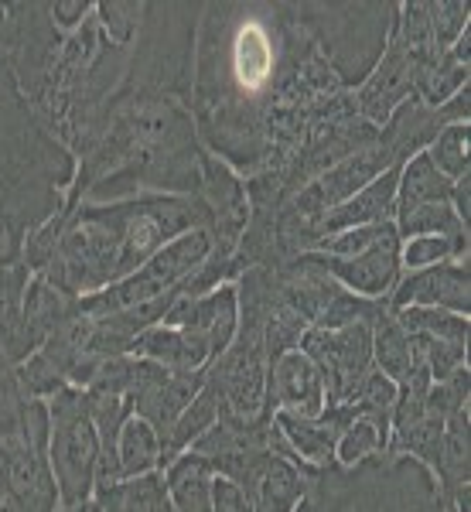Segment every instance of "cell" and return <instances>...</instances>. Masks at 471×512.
<instances>
[{
    "instance_id": "6da1fadb",
    "label": "cell",
    "mask_w": 471,
    "mask_h": 512,
    "mask_svg": "<svg viewBox=\"0 0 471 512\" xmlns=\"http://www.w3.org/2000/svg\"><path fill=\"white\" fill-rule=\"evenodd\" d=\"M349 89L325 62L294 4L202 7L195 31L192 120L202 147L239 178L291 161L311 123Z\"/></svg>"
},
{
    "instance_id": "7a4b0ae2",
    "label": "cell",
    "mask_w": 471,
    "mask_h": 512,
    "mask_svg": "<svg viewBox=\"0 0 471 512\" xmlns=\"http://www.w3.org/2000/svg\"><path fill=\"white\" fill-rule=\"evenodd\" d=\"M205 154L192 99L123 79L93 147L76 161V181L65 202L106 205L137 195H198Z\"/></svg>"
},
{
    "instance_id": "3957f363",
    "label": "cell",
    "mask_w": 471,
    "mask_h": 512,
    "mask_svg": "<svg viewBox=\"0 0 471 512\" xmlns=\"http://www.w3.org/2000/svg\"><path fill=\"white\" fill-rule=\"evenodd\" d=\"M76 181L72 151L48 134L0 59V328L21 321L31 284L24 246L65 209Z\"/></svg>"
},
{
    "instance_id": "277c9868",
    "label": "cell",
    "mask_w": 471,
    "mask_h": 512,
    "mask_svg": "<svg viewBox=\"0 0 471 512\" xmlns=\"http://www.w3.org/2000/svg\"><path fill=\"white\" fill-rule=\"evenodd\" d=\"M297 512H451L431 472L407 454H376L311 478Z\"/></svg>"
},
{
    "instance_id": "5b68a950",
    "label": "cell",
    "mask_w": 471,
    "mask_h": 512,
    "mask_svg": "<svg viewBox=\"0 0 471 512\" xmlns=\"http://www.w3.org/2000/svg\"><path fill=\"white\" fill-rule=\"evenodd\" d=\"M297 18L308 28L314 45L321 48L325 62L342 82V89H359L376 69L386 41H390L396 4H294Z\"/></svg>"
},
{
    "instance_id": "8992f818",
    "label": "cell",
    "mask_w": 471,
    "mask_h": 512,
    "mask_svg": "<svg viewBox=\"0 0 471 512\" xmlns=\"http://www.w3.org/2000/svg\"><path fill=\"white\" fill-rule=\"evenodd\" d=\"M48 403V465L59 489V512L82 509L96 495L99 468V434L89 417L86 393L65 386Z\"/></svg>"
},
{
    "instance_id": "52a82bcc",
    "label": "cell",
    "mask_w": 471,
    "mask_h": 512,
    "mask_svg": "<svg viewBox=\"0 0 471 512\" xmlns=\"http://www.w3.org/2000/svg\"><path fill=\"white\" fill-rule=\"evenodd\" d=\"M212 253V239L205 229H192V233L171 239L161 253H154L151 260L140 270H134L130 277L110 284L106 291L79 297V308L93 318L113 315L123 308H137L147 301H161V297H178L181 287L188 284V277L209 260Z\"/></svg>"
},
{
    "instance_id": "ba28073f",
    "label": "cell",
    "mask_w": 471,
    "mask_h": 512,
    "mask_svg": "<svg viewBox=\"0 0 471 512\" xmlns=\"http://www.w3.org/2000/svg\"><path fill=\"white\" fill-rule=\"evenodd\" d=\"M219 475L233 478V482L243 489L246 506L250 512H297V506L308 495L311 478L318 472H308V468L297 461V454L287 448L284 434L280 441H274L270 448H256L246 451L239 458L219 461L212 465Z\"/></svg>"
},
{
    "instance_id": "9c48e42d",
    "label": "cell",
    "mask_w": 471,
    "mask_h": 512,
    "mask_svg": "<svg viewBox=\"0 0 471 512\" xmlns=\"http://www.w3.org/2000/svg\"><path fill=\"white\" fill-rule=\"evenodd\" d=\"M297 349L308 355L325 379L328 407H342L352 414L355 393L376 369L373 321H355L345 328H308Z\"/></svg>"
},
{
    "instance_id": "30bf717a",
    "label": "cell",
    "mask_w": 471,
    "mask_h": 512,
    "mask_svg": "<svg viewBox=\"0 0 471 512\" xmlns=\"http://www.w3.org/2000/svg\"><path fill=\"white\" fill-rule=\"evenodd\" d=\"M400 164H407V161L396 158L393 147L386 144L383 134H379L376 144L362 147V151L349 154L345 161H338L335 168H328L325 175H318L308 188H301V192H297L291 202L280 205V209L311 229L314 219H321L328 209L342 205L345 198H352L355 192H362L369 181H376L379 175H386L390 168H400Z\"/></svg>"
},
{
    "instance_id": "8fae6325",
    "label": "cell",
    "mask_w": 471,
    "mask_h": 512,
    "mask_svg": "<svg viewBox=\"0 0 471 512\" xmlns=\"http://www.w3.org/2000/svg\"><path fill=\"white\" fill-rule=\"evenodd\" d=\"M400 233H386L376 246L355 256H321L311 253L325 267V274L335 280L342 291L369 297V301H390L396 280L403 277L400 270Z\"/></svg>"
},
{
    "instance_id": "7c38bea8",
    "label": "cell",
    "mask_w": 471,
    "mask_h": 512,
    "mask_svg": "<svg viewBox=\"0 0 471 512\" xmlns=\"http://www.w3.org/2000/svg\"><path fill=\"white\" fill-rule=\"evenodd\" d=\"M390 308H437L451 315H471V267L465 260H444L437 267L413 270L396 280Z\"/></svg>"
},
{
    "instance_id": "4fadbf2b",
    "label": "cell",
    "mask_w": 471,
    "mask_h": 512,
    "mask_svg": "<svg viewBox=\"0 0 471 512\" xmlns=\"http://www.w3.org/2000/svg\"><path fill=\"white\" fill-rule=\"evenodd\" d=\"M328 407L325 379H321L318 366L301 349L284 352L270 366L267 379V414H291L301 420L321 417Z\"/></svg>"
},
{
    "instance_id": "5bb4252c",
    "label": "cell",
    "mask_w": 471,
    "mask_h": 512,
    "mask_svg": "<svg viewBox=\"0 0 471 512\" xmlns=\"http://www.w3.org/2000/svg\"><path fill=\"white\" fill-rule=\"evenodd\" d=\"M410 96H413V62L407 59V52H403L400 41L390 31V41H386L376 69L369 72V79L359 89H352L355 113L373 123V127H383L396 106Z\"/></svg>"
},
{
    "instance_id": "9a60e30c",
    "label": "cell",
    "mask_w": 471,
    "mask_h": 512,
    "mask_svg": "<svg viewBox=\"0 0 471 512\" xmlns=\"http://www.w3.org/2000/svg\"><path fill=\"white\" fill-rule=\"evenodd\" d=\"M164 325H178V328H192L212 345L216 359L229 349V342L236 338L239 328V297L236 284H222L209 294L198 297H178L168 308V315L161 318Z\"/></svg>"
},
{
    "instance_id": "2e32d148",
    "label": "cell",
    "mask_w": 471,
    "mask_h": 512,
    "mask_svg": "<svg viewBox=\"0 0 471 512\" xmlns=\"http://www.w3.org/2000/svg\"><path fill=\"white\" fill-rule=\"evenodd\" d=\"M403 168V164H400ZM400 168H390L386 175H379L376 181H369L362 192H355L352 198H345L342 205L328 209L321 219L311 222V236L314 246L325 236L345 233V229H359V226H379V222H393L396 216V185H400Z\"/></svg>"
},
{
    "instance_id": "e0dca14e",
    "label": "cell",
    "mask_w": 471,
    "mask_h": 512,
    "mask_svg": "<svg viewBox=\"0 0 471 512\" xmlns=\"http://www.w3.org/2000/svg\"><path fill=\"white\" fill-rule=\"evenodd\" d=\"M352 414L342 407H325V414L314 417V420H301L291 414H274L277 431L284 434L287 448L297 454L308 472H332L335 465V448H338V437H342L345 427L352 424Z\"/></svg>"
},
{
    "instance_id": "ac0fdd59",
    "label": "cell",
    "mask_w": 471,
    "mask_h": 512,
    "mask_svg": "<svg viewBox=\"0 0 471 512\" xmlns=\"http://www.w3.org/2000/svg\"><path fill=\"white\" fill-rule=\"evenodd\" d=\"M212 478L216 468L195 451H185L164 468V485L175 512H212Z\"/></svg>"
},
{
    "instance_id": "d6986e66",
    "label": "cell",
    "mask_w": 471,
    "mask_h": 512,
    "mask_svg": "<svg viewBox=\"0 0 471 512\" xmlns=\"http://www.w3.org/2000/svg\"><path fill=\"white\" fill-rule=\"evenodd\" d=\"M93 502L103 512H175L168 499V485H164V472L123 478L110 489H99Z\"/></svg>"
},
{
    "instance_id": "ffe728a7",
    "label": "cell",
    "mask_w": 471,
    "mask_h": 512,
    "mask_svg": "<svg viewBox=\"0 0 471 512\" xmlns=\"http://www.w3.org/2000/svg\"><path fill=\"white\" fill-rule=\"evenodd\" d=\"M373 362L386 379H393L396 386H403L413 373V349H410V335L403 332V325L396 321L390 301L379 311V318L373 321Z\"/></svg>"
},
{
    "instance_id": "44dd1931",
    "label": "cell",
    "mask_w": 471,
    "mask_h": 512,
    "mask_svg": "<svg viewBox=\"0 0 471 512\" xmlns=\"http://www.w3.org/2000/svg\"><path fill=\"white\" fill-rule=\"evenodd\" d=\"M454 181L444 178L427 158V151L413 154V158L400 168V185H396V212L417 209V205L431 202H451Z\"/></svg>"
},
{
    "instance_id": "7402d4cb",
    "label": "cell",
    "mask_w": 471,
    "mask_h": 512,
    "mask_svg": "<svg viewBox=\"0 0 471 512\" xmlns=\"http://www.w3.org/2000/svg\"><path fill=\"white\" fill-rule=\"evenodd\" d=\"M117 461H120V482L123 478L161 472V437L137 414L123 424V431L117 437Z\"/></svg>"
},
{
    "instance_id": "603a6c76",
    "label": "cell",
    "mask_w": 471,
    "mask_h": 512,
    "mask_svg": "<svg viewBox=\"0 0 471 512\" xmlns=\"http://www.w3.org/2000/svg\"><path fill=\"white\" fill-rule=\"evenodd\" d=\"M393 226L400 239L410 236H444L454 239L458 246H468V226L458 219V212L451 209V202H431V205H417V209L396 212Z\"/></svg>"
},
{
    "instance_id": "cb8c5ba5",
    "label": "cell",
    "mask_w": 471,
    "mask_h": 512,
    "mask_svg": "<svg viewBox=\"0 0 471 512\" xmlns=\"http://www.w3.org/2000/svg\"><path fill=\"white\" fill-rule=\"evenodd\" d=\"M427 158H431L434 168L451 181L468 175L471 171V123H448V127H441V134L427 147Z\"/></svg>"
},
{
    "instance_id": "d4e9b609",
    "label": "cell",
    "mask_w": 471,
    "mask_h": 512,
    "mask_svg": "<svg viewBox=\"0 0 471 512\" xmlns=\"http://www.w3.org/2000/svg\"><path fill=\"white\" fill-rule=\"evenodd\" d=\"M396 321H400L407 332H420L441 338V342H454V345H468V318L465 315H451V311H437V308H400L393 311Z\"/></svg>"
},
{
    "instance_id": "484cf974",
    "label": "cell",
    "mask_w": 471,
    "mask_h": 512,
    "mask_svg": "<svg viewBox=\"0 0 471 512\" xmlns=\"http://www.w3.org/2000/svg\"><path fill=\"white\" fill-rule=\"evenodd\" d=\"M386 444H390V437L379 431L376 424H369V420L355 417L352 424L342 431V437H338L335 465L338 468H355V465H362V461H369V458H376V454H383Z\"/></svg>"
},
{
    "instance_id": "4316f807",
    "label": "cell",
    "mask_w": 471,
    "mask_h": 512,
    "mask_svg": "<svg viewBox=\"0 0 471 512\" xmlns=\"http://www.w3.org/2000/svg\"><path fill=\"white\" fill-rule=\"evenodd\" d=\"M468 246H458L454 239L444 236H410L400 243V270L413 274V270L437 267L444 260H465Z\"/></svg>"
},
{
    "instance_id": "83f0119b",
    "label": "cell",
    "mask_w": 471,
    "mask_h": 512,
    "mask_svg": "<svg viewBox=\"0 0 471 512\" xmlns=\"http://www.w3.org/2000/svg\"><path fill=\"white\" fill-rule=\"evenodd\" d=\"M140 18H144V0H99L96 21L106 31V38L117 45L130 48L140 31Z\"/></svg>"
},
{
    "instance_id": "f1b7e54d",
    "label": "cell",
    "mask_w": 471,
    "mask_h": 512,
    "mask_svg": "<svg viewBox=\"0 0 471 512\" xmlns=\"http://www.w3.org/2000/svg\"><path fill=\"white\" fill-rule=\"evenodd\" d=\"M28 403L31 400L18 379V366L0 352V437H14L21 431Z\"/></svg>"
},
{
    "instance_id": "f546056e",
    "label": "cell",
    "mask_w": 471,
    "mask_h": 512,
    "mask_svg": "<svg viewBox=\"0 0 471 512\" xmlns=\"http://www.w3.org/2000/svg\"><path fill=\"white\" fill-rule=\"evenodd\" d=\"M93 0H55V4H48V11H52V21L55 28L62 31V35H72L76 28H82V21L93 14Z\"/></svg>"
},
{
    "instance_id": "4dcf8cb0",
    "label": "cell",
    "mask_w": 471,
    "mask_h": 512,
    "mask_svg": "<svg viewBox=\"0 0 471 512\" xmlns=\"http://www.w3.org/2000/svg\"><path fill=\"white\" fill-rule=\"evenodd\" d=\"M212 512H250L243 489H239L233 478H226L219 472L212 478Z\"/></svg>"
},
{
    "instance_id": "1f68e13d",
    "label": "cell",
    "mask_w": 471,
    "mask_h": 512,
    "mask_svg": "<svg viewBox=\"0 0 471 512\" xmlns=\"http://www.w3.org/2000/svg\"><path fill=\"white\" fill-rule=\"evenodd\" d=\"M0 512H28L18 502V495L11 492V485H7V478H4V465H0Z\"/></svg>"
},
{
    "instance_id": "d6a6232c",
    "label": "cell",
    "mask_w": 471,
    "mask_h": 512,
    "mask_svg": "<svg viewBox=\"0 0 471 512\" xmlns=\"http://www.w3.org/2000/svg\"><path fill=\"white\" fill-rule=\"evenodd\" d=\"M65 512H103L96 506V502H89V506H82V509H65Z\"/></svg>"
}]
</instances>
